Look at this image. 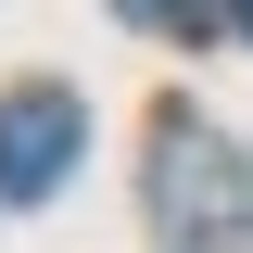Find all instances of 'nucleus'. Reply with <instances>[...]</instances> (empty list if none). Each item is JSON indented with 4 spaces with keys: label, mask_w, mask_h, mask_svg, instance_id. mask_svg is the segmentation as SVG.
I'll list each match as a JSON object with an SVG mask.
<instances>
[{
    "label": "nucleus",
    "mask_w": 253,
    "mask_h": 253,
    "mask_svg": "<svg viewBox=\"0 0 253 253\" xmlns=\"http://www.w3.org/2000/svg\"><path fill=\"white\" fill-rule=\"evenodd\" d=\"M89 152V101L76 89H13L0 101V203H51Z\"/></svg>",
    "instance_id": "nucleus-2"
},
{
    "label": "nucleus",
    "mask_w": 253,
    "mask_h": 253,
    "mask_svg": "<svg viewBox=\"0 0 253 253\" xmlns=\"http://www.w3.org/2000/svg\"><path fill=\"white\" fill-rule=\"evenodd\" d=\"M126 26H165V38H190V26H215V0H114Z\"/></svg>",
    "instance_id": "nucleus-3"
},
{
    "label": "nucleus",
    "mask_w": 253,
    "mask_h": 253,
    "mask_svg": "<svg viewBox=\"0 0 253 253\" xmlns=\"http://www.w3.org/2000/svg\"><path fill=\"white\" fill-rule=\"evenodd\" d=\"M152 215L177 228V253H241L253 241V165L228 152L203 114L152 126Z\"/></svg>",
    "instance_id": "nucleus-1"
},
{
    "label": "nucleus",
    "mask_w": 253,
    "mask_h": 253,
    "mask_svg": "<svg viewBox=\"0 0 253 253\" xmlns=\"http://www.w3.org/2000/svg\"><path fill=\"white\" fill-rule=\"evenodd\" d=\"M228 13H241V26H253V0H228Z\"/></svg>",
    "instance_id": "nucleus-4"
}]
</instances>
